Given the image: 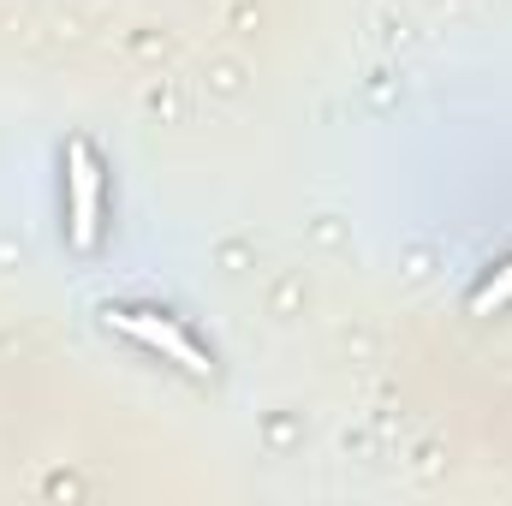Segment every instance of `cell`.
Masks as SVG:
<instances>
[{
  "label": "cell",
  "mask_w": 512,
  "mask_h": 506,
  "mask_svg": "<svg viewBox=\"0 0 512 506\" xmlns=\"http://www.w3.org/2000/svg\"><path fill=\"white\" fill-rule=\"evenodd\" d=\"M108 328H120L126 340H137L143 352H155V358H167V364H179L185 376H209L215 364H209V352L173 322V316H161V310H108Z\"/></svg>",
  "instance_id": "obj_1"
},
{
  "label": "cell",
  "mask_w": 512,
  "mask_h": 506,
  "mask_svg": "<svg viewBox=\"0 0 512 506\" xmlns=\"http://www.w3.org/2000/svg\"><path fill=\"white\" fill-rule=\"evenodd\" d=\"M96 227H102V161L84 137H72L66 143V233L78 251H90Z\"/></svg>",
  "instance_id": "obj_2"
},
{
  "label": "cell",
  "mask_w": 512,
  "mask_h": 506,
  "mask_svg": "<svg viewBox=\"0 0 512 506\" xmlns=\"http://www.w3.org/2000/svg\"><path fill=\"white\" fill-rule=\"evenodd\" d=\"M501 304H512V262H501V268L471 292V316H495Z\"/></svg>",
  "instance_id": "obj_3"
}]
</instances>
